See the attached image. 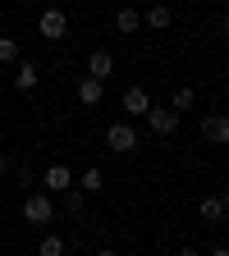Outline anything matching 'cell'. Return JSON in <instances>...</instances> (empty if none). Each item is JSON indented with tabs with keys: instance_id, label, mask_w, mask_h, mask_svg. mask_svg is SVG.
<instances>
[{
	"instance_id": "6da1fadb",
	"label": "cell",
	"mask_w": 229,
	"mask_h": 256,
	"mask_svg": "<svg viewBox=\"0 0 229 256\" xmlns=\"http://www.w3.org/2000/svg\"><path fill=\"white\" fill-rule=\"evenodd\" d=\"M23 220L32 224V229L51 224V220H55V202L46 197V192H28V202H23Z\"/></svg>"
},
{
	"instance_id": "7a4b0ae2",
	"label": "cell",
	"mask_w": 229,
	"mask_h": 256,
	"mask_svg": "<svg viewBox=\"0 0 229 256\" xmlns=\"http://www.w3.org/2000/svg\"><path fill=\"white\" fill-rule=\"evenodd\" d=\"M106 146L115 151V156H133L142 142H138V128L133 124H110L106 128Z\"/></svg>"
},
{
	"instance_id": "3957f363",
	"label": "cell",
	"mask_w": 229,
	"mask_h": 256,
	"mask_svg": "<svg viewBox=\"0 0 229 256\" xmlns=\"http://www.w3.org/2000/svg\"><path fill=\"white\" fill-rule=\"evenodd\" d=\"M78 178H74V170L69 165H51L46 174H42V188H46V197H64Z\"/></svg>"
},
{
	"instance_id": "277c9868",
	"label": "cell",
	"mask_w": 229,
	"mask_h": 256,
	"mask_svg": "<svg viewBox=\"0 0 229 256\" xmlns=\"http://www.w3.org/2000/svg\"><path fill=\"white\" fill-rule=\"evenodd\" d=\"M147 124H151V133L170 138L174 128H179V110H170V106H151V110H147Z\"/></svg>"
},
{
	"instance_id": "5b68a950",
	"label": "cell",
	"mask_w": 229,
	"mask_h": 256,
	"mask_svg": "<svg viewBox=\"0 0 229 256\" xmlns=\"http://www.w3.org/2000/svg\"><path fill=\"white\" fill-rule=\"evenodd\" d=\"M37 28H42L46 42H60L64 32H69V14H64V10H46V14L37 18Z\"/></svg>"
},
{
	"instance_id": "8992f818",
	"label": "cell",
	"mask_w": 229,
	"mask_h": 256,
	"mask_svg": "<svg viewBox=\"0 0 229 256\" xmlns=\"http://www.w3.org/2000/svg\"><path fill=\"white\" fill-rule=\"evenodd\" d=\"M110 74H115V55H110V50H92V55H87V78L106 82Z\"/></svg>"
},
{
	"instance_id": "52a82bcc",
	"label": "cell",
	"mask_w": 229,
	"mask_h": 256,
	"mask_svg": "<svg viewBox=\"0 0 229 256\" xmlns=\"http://www.w3.org/2000/svg\"><path fill=\"white\" fill-rule=\"evenodd\" d=\"M202 138L229 146V119H224V114H206V119H202Z\"/></svg>"
},
{
	"instance_id": "ba28073f",
	"label": "cell",
	"mask_w": 229,
	"mask_h": 256,
	"mask_svg": "<svg viewBox=\"0 0 229 256\" xmlns=\"http://www.w3.org/2000/svg\"><path fill=\"white\" fill-rule=\"evenodd\" d=\"M124 110H128V114H138V119H147V110H151L147 87H128V92H124Z\"/></svg>"
},
{
	"instance_id": "9c48e42d",
	"label": "cell",
	"mask_w": 229,
	"mask_h": 256,
	"mask_svg": "<svg viewBox=\"0 0 229 256\" xmlns=\"http://www.w3.org/2000/svg\"><path fill=\"white\" fill-rule=\"evenodd\" d=\"M101 92H106V82H96V78H83V82H78V101L92 110V106H101Z\"/></svg>"
},
{
	"instance_id": "30bf717a",
	"label": "cell",
	"mask_w": 229,
	"mask_h": 256,
	"mask_svg": "<svg viewBox=\"0 0 229 256\" xmlns=\"http://www.w3.org/2000/svg\"><path fill=\"white\" fill-rule=\"evenodd\" d=\"M115 28L124 32V37H133V32L142 28V18H138V10H133V5H124V10L115 14Z\"/></svg>"
},
{
	"instance_id": "8fae6325",
	"label": "cell",
	"mask_w": 229,
	"mask_h": 256,
	"mask_svg": "<svg viewBox=\"0 0 229 256\" xmlns=\"http://www.w3.org/2000/svg\"><path fill=\"white\" fill-rule=\"evenodd\" d=\"M37 78H42V74H37V64L28 60V64H19V74H14V87H19V92H32V87H37Z\"/></svg>"
},
{
	"instance_id": "7c38bea8",
	"label": "cell",
	"mask_w": 229,
	"mask_h": 256,
	"mask_svg": "<svg viewBox=\"0 0 229 256\" xmlns=\"http://www.w3.org/2000/svg\"><path fill=\"white\" fill-rule=\"evenodd\" d=\"M142 23H147V28H156V32H165V28H170V5H151Z\"/></svg>"
},
{
	"instance_id": "4fadbf2b",
	"label": "cell",
	"mask_w": 229,
	"mask_h": 256,
	"mask_svg": "<svg viewBox=\"0 0 229 256\" xmlns=\"http://www.w3.org/2000/svg\"><path fill=\"white\" fill-rule=\"evenodd\" d=\"M83 210H87V192L69 188V192H64V215H83Z\"/></svg>"
},
{
	"instance_id": "5bb4252c",
	"label": "cell",
	"mask_w": 229,
	"mask_h": 256,
	"mask_svg": "<svg viewBox=\"0 0 229 256\" xmlns=\"http://www.w3.org/2000/svg\"><path fill=\"white\" fill-rule=\"evenodd\" d=\"M101 188H106V174H101V170H83L78 192H101Z\"/></svg>"
},
{
	"instance_id": "9a60e30c",
	"label": "cell",
	"mask_w": 229,
	"mask_h": 256,
	"mask_svg": "<svg viewBox=\"0 0 229 256\" xmlns=\"http://www.w3.org/2000/svg\"><path fill=\"white\" fill-rule=\"evenodd\" d=\"M37 256H64V238L60 234H46L42 247H37Z\"/></svg>"
},
{
	"instance_id": "2e32d148",
	"label": "cell",
	"mask_w": 229,
	"mask_h": 256,
	"mask_svg": "<svg viewBox=\"0 0 229 256\" xmlns=\"http://www.w3.org/2000/svg\"><path fill=\"white\" fill-rule=\"evenodd\" d=\"M192 101H197V92H192V87H179V92H174V101H170V110H179V114H183Z\"/></svg>"
},
{
	"instance_id": "e0dca14e",
	"label": "cell",
	"mask_w": 229,
	"mask_h": 256,
	"mask_svg": "<svg viewBox=\"0 0 229 256\" xmlns=\"http://www.w3.org/2000/svg\"><path fill=\"white\" fill-rule=\"evenodd\" d=\"M197 210H202V220H220V215H224V202H220V197H206Z\"/></svg>"
},
{
	"instance_id": "ac0fdd59",
	"label": "cell",
	"mask_w": 229,
	"mask_h": 256,
	"mask_svg": "<svg viewBox=\"0 0 229 256\" xmlns=\"http://www.w3.org/2000/svg\"><path fill=\"white\" fill-rule=\"evenodd\" d=\"M19 60V42L14 37H0V64H14Z\"/></svg>"
},
{
	"instance_id": "d6986e66",
	"label": "cell",
	"mask_w": 229,
	"mask_h": 256,
	"mask_svg": "<svg viewBox=\"0 0 229 256\" xmlns=\"http://www.w3.org/2000/svg\"><path fill=\"white\" fill-rule=\"evenodd\" d=\"M202 256H229V247H211V252H202Z\"/></svg>"
},
{
	"instance_id": "ffe728a7",
	"label": "cell",
	"mask_w": 229,
	"mask_h": 256,
	"mask_svg": "<svg viewBox=\"0 0 229 256\" xmlns=\"http://www.w3.org/2000/svg\"><path fill=\"white\" fill-rule=\"evenodd\" d=\"M179 256H202V252L197 247H179Z\"/></svg>"
},
{
	"instance_id": "44dd1931",
	"label": "cell",
	"mask_w": 229,
	"mask_h": 256,
	"mask_svg": "<svg viewBox=\"0 0 229 256\" xmlns=\"http://www.w3.org/2000/svg\"><path fill=\"white\" fill-rule=\"evenodd\" d=\"M5 174H10V160H5V156H0V178H5Z\"/></svg>"
},
{
	"instance_id": "7402d4cb",
	"label": "cell",
	"mask_w": 229,
	"mask_h": 256,
	"mask_svg": "<svg viewBox=\"0 0 229 256\" xmlns=\"http://www.w3.org/2000/svg\"><path fill=\"white\" fill-rule=\"evenodd\" d=\"M220 202H224V210H229V188H224V192H220Z\"/></svg>"
},
{
	"instance_id": "603a6c76",
	"label": "cell",
	"mask_w": 229,
	"mask_h": 256,
	"mask_svg": "<svg viewBox=\"0 0 229 256\" xmlns=\"http://www.w3.org/2000/svg\"><path fill=\"white\" fill-rule=\"evenodd\" d=\"M96 256H119V252H110V247H101V252H96Z\"/></svg>"
},
{
	"instance_id": "cb8c5ba5",
	"label": "cell",
	"mask_w": 229,
	"mask_h": 256,
	"mask_svg": "<svg viewBox=\"0 0 229 256\" xmlns=\"http://www.w3.org/2000/svg\"><path fill=\"white\" fill-rule=\"evenodd\" d=\"M224 37H229V14H224Z\"/></svg>"
},
{
	"instance_id": "d4e9b609",
	"label": "cell",
	"mask_w": 229,
	"mask_h": 256,
	"mask_svg": "<svg viewBox=\"0 0 229 256\" xmlns=\"http://www.w3.org/2000/svg\"><path fill=\"white\" fill-rule=\"evenodd\" d=\"M224 119H229V106H224Z\"/></svg>"
},
{
	"instance_id": "484cf974",
	"label": "cell",
	"mask_w": 229,
	"mask_h": 256,
	"mask_svg": "<svg viewBox=\"0 0 229 256\" xmlns=\"http://www.w3.org/2000/svg\"><path fill=\"white\" fill-rule=\"evenodd\" d=\"M220 5H229V0H220Z\"/></svg>"
}]
</instances>
